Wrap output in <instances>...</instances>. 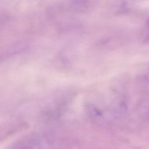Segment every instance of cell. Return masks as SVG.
I'll use <instances>...</instances> for the list:
<instances>
[{"label": "cell", "mask_w": 149, "mask_h": 149, "mask_svg": "<svg viewBox=\"0 0 149 149\" xmlns=\"http://www.w3.org/2000/svg\"><path fill=\"white\" fill-rule=\"evenodd\" d=\"M14 149H31V148L27 145H22L18 147H16V148Z\"/></svg>", "instance_id": "6da1fadb"}]
</instances>
